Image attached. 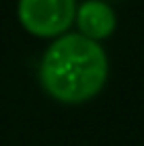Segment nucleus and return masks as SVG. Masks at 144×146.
<instances>
[{
    "label": "nucleus",
    "mask_w": 144,
    "mask_h": 146,
    "mask_svg": "<svg viewBox=\"0 0 144 146\" xmlns=\"http://www.w3.org/2000/svg\"><path fill=\"white\" fill-rule=\"evenodd\" d=\"M76 26L81 30V36L93 42L108 38L117 28V15L104 0H87L76 9Z\"/></svg>",
    "instance_id": "obj_3"
},
{
    "label": "nucleus",
    "mask_w": 144,
    "mask_h": 146,
    "mask_svg": "<svg viewBox=\"0 0 144 146\" xmlns=\"http://www.w3.org/2000/svg\"><path fill=\"white\" fill-rule=\"evenodd\" d=\"M106 76L108 59L104 49L81 34H62L40 62L44 91L64 104H81L96 98Z\"/></svg>",
    "instance_id": "obj_1"
},
{
    "label": "nucleus",
    "mask_w": 144,
    "mask_h": 146,
    "mask_svg": "<svg viewBox=\"0 0 144 146\" xmlns=\"http://www.w3.org/2000/svg\"><path fill=\"white\" fill-rule=\"evenodd\" d=\"M19 23L32 36L53 38L62 36L72 26L76 15L74 0H19Z\"/></svg>",
    "instance_id": "obj_2"
}]
</instances>
